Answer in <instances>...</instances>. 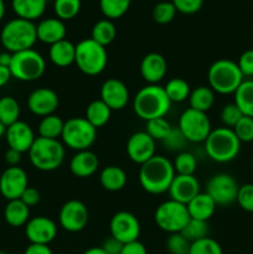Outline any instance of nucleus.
Here are the masks:
<instances>
[{
    "mask_svg": "<svg viewBox=\"0 0 253 254\" xmlns=\"http://www.w3.org/2000/svg\"><path fill=\"white\" fill-rule=\"evenodd\" d=\"M5 130H6V127H5L4 124H2L1 122H0V139H1L2 136L5 135Z\"/></svg>",
    "mask_w": 253,
    "mask_h": 254,
    "instance_id": "e2e57ef3",
    "label": "nucleus"
},
{
    "mask_svg": "<svg viewBox=\"0 0 253 254\" xmlns=\"http://www.w3.org/2000/svg\"><path fill=\"white\" fill-rule=\"evenodd\" d=\"M171 129H173V127L166 121L165 117L150 119L145 124V133L155 141H163L169 135Z\"/></svg>",
    "mask_w": 253,
    "mask_h": 254,
    "instance_id": "a19ab883",
    "label": "nucleus"
},
{
    "mask_svg": "<svg viewBox=\"0 0 253 254\" xmlns=\"http://www.w3.org/2000/svg\"><path fill=\"white\" fill-rule=\"evenodd\" d=\"M10 72L14 78L21 82H34L44 76L46 61L36 50L29 49L12 54Z\"/></svg>",
    "mask_w": 253,
    "mask_h": 254,
    "instance_id": "6e6552de",
    "label": "nucleus"
},
{
    "mask_svg": "<svg viewBox=\"0 0 253 254\" xmlns=\"http://www.w3.org/2000/svg\"><path fill=\"white\" fill-rule=\"evenodd\" d=\"M111 116L112 109L109 108L102 99H96V101H92L91 103L87 106L86 117H84V118H86L94 128L98 129L108 123L109 119H111Z\"/></svg>",
    "mask_w": 253,
    "mask_h": 254,
    "instance_id": "7c9ffc66",
    "label": "nucleus"
},
{
    "mask_svg": "<svg viewBox=\"0 0 253 254\" xmlns=\"http://www.w3.org/2000/svg\"><path fill=\"white\" fill-rule=\"evenodd\" d=\"M154 221L161 231L171 235V233L181 232L186 223L190 221V216L186 205L176 202L170 198L156 207Z\"/></svg>",
    "mask_w": 253,
    "mask_h": 254,
    "instance_id": "9d476101",
    "label": "nucleus"
},
{
    "mask_svg": "<svg viewBox=\"0 0 253 254\" xmlns=\"http://www.w3.org/2000/svg\"><path fill=\"white\" fill-rule=\"evenodd\" d=\"M112 111H122L129 102V89L123 81L108 78L101 87V98Z\"/></svg>",
    "mask_w": 253,
    "mask_h": 254,
    "instance_id": "6ab92c4d",
    "label": "nucleus"
},
{
    "mask_svg": "<svg viewBox=\"0 0 253 254\" xmlns=\"http://www.w3.org/2000/svg\"><path fill=\"white\" fill-rule=\"evenodd\" d=\"M89 212L82 201L69 200L62 205L59 212V223L64 231L69 233L81 232L87 227Z\"/></svg>",
    "mask_w": 253,
    "mask_h": 254,
    "instance_id": "ddd939ff",
    "label": "nucleus"
},
{
    "mask_svg": "<svg viewBox=\"0 0 253 254\" xmlns=\"http://www.w3.org/2000/svg\"><path fill=\"white\" fill-rule=\"evenodd\" d=\"M24 254H54V252H52L49 246L31 245L30 243L26 247V250H25Z\"/></svg>",
    "mask_w": 253,
    "mask_h": 254,
    "instance_id": "4d7b16f0",
    "label": "nucleus"
},
{
    "mask_svg": "<svg viewBox=\"0 0 253 254\" xmlns=\"http://www.w3.org/2000/svg\"><path fill=\"white\" fill-rule=\"evenodd\" d=\"M123 243L119 242L118 240H116V238H113L111 236V237L106 238L103 241L101 247L107 254H121L122 250H123Z\"/></svg>",
    "mask_w": 253,
    "mask_h": 254,
    "instance_id": "864d4df0",
    "label": "nucleus"
},
{
    "mask_svg": "<svg viewBox=\"0 0 253 254\" xmlns=\"http://www.w3.org/2000/svg\"><path fill=\"white\" fill-rule=\"evenodd\" d=\"M208 232H210V228H208V223L206 221H198L190 218V221L186 223V226L180 233L189 242L192 243L195 241L208 237Z\"/></svg>",
    "mask_w": 253,
    "mask_h": 254,
    "instance_id": "58836bf2",
    "label": "nucleus"
},
{
    "mask_svg": "<svg viewBox=\"0 0 253 254\" xmlns=\"http://www.w3.org/2000/svg\"><path fill=\"white\" fill-rule=\"evenodd\" d=\"M188 143V139L185 138V135L181 133V130L178 127L171 129L169 135L163 140L164 146H165L169 151H180V153L184 150V148H185Z\"/></svg>",
    "mask_w": 253,
    "mask_h": 254,
    "instance_id": "49530a36",
    "label": "nucleus"
},
{
    "mask_svg": "<svg viewBox=\"0 0 253 254\" xmlns=\"http://www.w3.org/2000/svg\"><path fill=\"white\" fill-rule=\"evenodd\" d=\"M205 0H171L174 6L179 12L186 15H191L197 12L202 7Z\"/></svg>",
    "mask_w": 253,
    "mask_h": 254,
    "instance_id": "8fccbe9b",
    "label": "nucleus"
},
{
    "mask_svg": "<svg viewBox=\"0 0 253 254\" xmlns=\"http://www.w3.org/2000/svg\"><path fill=\"white\" fill-rule=\"evenodd\" d=\"M62 143L74 151L89 150L97 139V129L82 117H73L64 122Z\"/></svg>",
    "mask_w": 253,
    "mask_h": 254,
    "instance_id": "1a4fd4ad",
    "label": "nucleus"
},
{
    "mask_svg": "<svg viewBox=\"0 0 253 254\" xmlns=\"http://www.w3.org/2000/svg\"><path fill=\"white\" fill-rule=\"evenodd\" d=\"M131 0H99V7L106 19H119L128 11Z\"/></svg>",
    "mask_w": 253,
    "mask_h": 254,
    "instance_id": "e433bc0d",
    "label": "nucleus"
},
{
    "mask_svg": "<svg viewBox=\"0 0 253 254\" xmlns=\"http://www.w3.org/2000/svg\"><path fill=\"white\" fill-rule=\"evenodd\" d=\"M99 168V159L93 151H76L69 161V170L76 178L87 179L96 174Z\"/></svg>",
    "mask_w": 253,
    "mask_h": 254,
    "instance_id": "5701e85b",
    "label": "nucleus"
},
{
    "mask_svg": "<svg viewBox=\"0 0 253 254\" xmlns=\"http://www.w3.org/2000/svg\"><path fill=\"white\" fill-rule=\"evenodd\" d=\"M166 92V96L170 99L171 103H181L189 99L191 88L188 82L181 77H175L168 81V83L164 87Z\"/></svg>",
    "mask_w": 253,
    "mask_h": 254,
    "instance_id": "f704fd0d",
    "label": "nucleus"
},
{
    "mask_svg": "<svg viewBox=\"0 0 253 254\" xmlns=\"http://www.w3.org/2000/svg\"><path fill=\"white\" fill-rule=\"evenodd\" d=\"M168 192L171 200L188 205L200 193V183L195 175H175Z\"/></svg>",
    "mask_w": 253,
    "mask_h": 254,
    "instance_id": "412c9836",
    "label": "nucleus"
},
{
    "mask_svg": "<svg viewBox=\"0 0 253 254\" xmlns=\"http://www.w3.org/2000/svg\"><path fill=\"white\" fill-rule=\"evenodd\" d=\"M243 77H253V50H246L237 61Z\"/></svg>",
    "mask_w": 253,
    "mask_h": 254,
    "instance_id": "3c124183",
    "label": "nucleus"
},
{
    "mask_svg": "<svg viewBox=\"0 0 253 254\" xmlns=\"http://www.w3.org/2000/svg\"><path fill=\"white\" fill-rule=\"evenodd\" d=\"M64 122L56 114L44 117L39 124V136L47 139L61 138Z\"/></svg>",
    "mask_w": 253,
    "mask_h": 254,
    "instance_id": "c9c22d12",
    "label": "nucleus"
},
{
    "mask_svg": "<svg viewBox=\"0 0 253 254\" xmlns=\"http://www.w3.org/2000/svg\"><path fill=\"white\" fill-rule=\"evenodd\" d=\"M109 231L112 237L126 245L139 240L141 227L135 215L128 211H119L111 218Z\"/></svg>",
    "mask_w": 253,
    "mask_h": 254,
    "instance_id": "4468645a",
    "label": "nucleus"
},
{
    "mask_svg": "<svg viewBox=\"0 0 253 254\" xmlns=\"http://www.w3.org/2000/svg\"><path fill=\"white\" fill-rule=\"evenodd\" d=\"M178 128L185 135L189 143H205L212 130L207 114L195 111L190 107L181 113Z\"/></svg>",
    "mask_w": 253,
    "mask_h": 254,
    "instance_id": "9b49d317",
    "label": "nucleus"
},
{
    "mask_svg": "<svg viewBox=\"0 0 253 254\" xmlns=\"http://www.w3.org/2000/svg\"><path fill=\"white\" fill-rule=\"evenodd\" d=\"M11 57H12V54H10V52L7 51L0 54V64L5 67H9L10 62H11Z\"/></svg>",
    "mask_w": 253,
    "mask_h": 254,
    "instance_id": "bf43d9fd",
    "label": "nucleus"
},
{
    "mask_svg": "<svg viewBox=\"0 0 253 254\" xmlns=\"http://www.w3.org/2000/svg\"><path fill=\"white\" fill-rule=\"evenodd\" d=\"M208 87L215 93L233 94L241 86L245 77L238 68L237 62L227 59H220L213 62L207 72Z\"/></svg>",
    "mask_w": 253,
    "mask_h": 254,
    "instance_id": "20e7f679",
    "label": "nucleus"
},
{
    "mask_svg": "<svg viewBox=\"0 0 253 254\" xmlns=\"http://www.w3.org/2000/svg\"><path fill=\"white\" fill-rule=\"evenodd\" d=\"M46 1H49V0H46Z\"/></svg>",
    "mask_w": 253,
    "mask_h": 254,
    "instance_id": "338daca9",
    "label": "nucleus"
},
{
    "mask_svg": "<svg viewBox=\"0 0 253 254\" xmlns=\"http://www.w3.org/2000/svg\"><path fill=\"white\" fill-rule=\"evenodd\" d=\"M233 131L241 143L253 141V118L243 116L238 121V123L233 127Z\"/></svg>",
    "mask_w": 253,
    "mask_h": 254,
    "instance_id": "a18cd8bd",
    "label": "nucleus"
},
{
    "mask_svg": "<svg viewBox=\"0 0 253 254\" xmlns=\"http://www.w3.org/2000/svg\"><path fill=\"white\" fill-rule=\"evenodd\" d=\"M189 254H223V252L217 241L211 237H205L191 243Z\"/></svg>",
    "mask_w": 253,
    "mask_h": 254,
    "instance_id": "37998d69",
    "label": "nucleus"
},
{
    "mask_svg": "<svg viewBox=\"0 0 253 254\" xmlns=\"http://www.w3.org/2000/svg\"><path fill=\"white\" fill-rule=\"evenodd\" d=\"M236 201L242 210L253 213V184L240 186Z\"/></svg>",
    "mask_w": 253,
    "mask_h": 254,
    "instance_id": "09e8293b",
    "label": "nucleus"
},
{
    "mask_svg": "<svg viewBox=\"0 0 253 254\" xmlns=\"http://www.w3.org/2000/svg\"><path fill=\"white\" fill-rule=\"evenodd\" d=\"M12 10L20 19L34 20L40 19L46 10V0H12Z\"/></svg>",
    "mask_w": 253,
    "mask_h": 254,
    "instance_id": "bb28decb",
    "label": "nucleus"
},
{
    "mask_svg": "<svg viewBox=\"0 0 253 254\" xmlns=\"http://www.w3.org/2000/svg\"><path fill=\"white\" fill-rule=\"evenodd\" d=\"M21 153L9 148L5 153V161L9 166H19L20 161H21Z\"/></svg>",
    "mask_w": 253,
    "mask_h": 254,
    "instance_id": "6e6d98bb",
    "label": "nucleus"
},
{
    "mask_svg": "<svg viewBox=\"0 0 253 254\" xmlns=\"http://www.w3.org/2000/svg\"><path fill=\"white\" fill-rule=\"evenodd\" d=\"M171 104L164 87L159 84L141 87L133 99L134 113L145 122L165 117L170 111Z\"/></svg>",
    "mask_w": 253,
    "mask_h": 254,
    "instance_id": "f03ea898",
    "label": "nucleus"
},
{
    "mask_svg": "<svg viewBox=\"0 0 253 254\" xmlns=\"http://www.w3.org/2000/svg\"><path fill=\"white\" fill-rule=\"evenodd\" d=\"M252 169H253V159H252Z\"/></svg>",
    "mask_w": 253,
    "mask_h": 254,
    "instance_id": "69168bd1",
    "label": "nucleus"
},
{
    "mask_svg": "<svg viewBox=\"0 0 253 254\" xmlns=\"http://www.w3.org/2000/svg\"><path fill=\"white\" fill-rule=\"evenodd\" d=\"M74 57H76V45L68 40H61L50 46L49 59L55 66L62 68L71 66L72 64H74Z\"/></svg>",
    "mask_w": 253,
    "mask_h": 254,
    "instance_id": "a878e982",
    "label": "nucleus"
},
{
    "mask_svg": "<svg viewBox=\"0 0 253 254\" xmlns=\"http://www.w3.org/2000/svg\"><path fill=\"white\" fill-rule=\"evenodd\" d=\"M166 72H168V62L163 55L158 52H150L141 60V78L148 84H158L166 76Z\"/></svg>",
    "mask_w": 253,
    "mask_h": 254,
    "instance_id": "4be33fe9",
    "label": "nucleus"
},
{
    "mask_svg": "<svg viewBox=\"0 0 253 254\" xmlns=\"http://www.w3.org/2000/svg\"><path fill=\"white\" fill-rule=\"evenodd\" d=\"M242 117V112L240 111V108H238L235 103L226 104V106H223V108L221 109L220 118L221 122L223 123V127H226V128L233 129V127L238 123V121H240Z\"/></svg>",
    "mask_w": 253,
    "mask_h": 254,
    "instance_id": "de8ad7c7",
    "label": "nucleus"
},
{
    "mask_svg": "<svg viewBox=\"0 0 253 254\" xmlns=\"http://www.w3.org/2000/svg\"><path fill=\"white\" fill-rule=\"evenodd\" d=\"M25 236L31 245L49 246L57 236V225L46 216H36L25 225Z\"/></svg>",
    "mask_w": 253,
    "mask_h": 254,
    "instance_id": "dca6fc26",
    "label": "nucleus"
},
{
    "mask_svg": "<svg viewBox=\"0 0 253 254\" xmlns=\"http://www.w3.org/2000/svg\"><path fill=\"white\" fill-rule=\"evenodd\" d=\"M5 139L10 149L24 154L30 150L36 136L26 122L17 121L16 123L7 127L5 130Z\"/></svg>",
    "mask_w": 253,
    "mask_h": 254,
    "instance_id": "aec40b11",
    "label": "nucleus"
},
{
    "mask_svg": "<svg viewBox=\"0 0 253 254\" xmlns=\"http://www.w3.org/2000/svg\"><path fill=\"white\" fill-rule=\"evenodd\" d=\"M11 77L12 76L9 67H5L0 64V87H4L11 79Z\"/></svg>",
    "mask_w": 253,
    "mask_h": 254,
    "instance_id": "13d9d810",
    "label": "nucleus"
},
{
    "mask_svg": "<svg viewBox=\"0 0 253 254\" xmlns=\"http://www.w3.org/2000/svg\"><path fill=\"white\" fill-rule=\"evenodd\" d=\"M0 41L10 54L32 49L37 41L36 25L20 17L10 20L0 32Z\"/></svg>",
    "mask_w": 253,
    "mask_h": 254,
    "instance_id": "7ed1b4c3",
    "label": "nucleus"
},
{
    "mask_svg": "<svg viewBox=\"0 0 253 254\" xmlns=\"http://www.w3.org/2000/svg\"><path fill=\"white\" fill-rule=\"evenodd\" d=\"M59 94L51 88L40 87L32 91L27 97V108L32 114L37 117L51 116L59 108Z\"/></svg>",
    "mask_w": 253,
    "mask_h": 254,
    "instance_id": "f3484780",
    "label": "nucleus"
},
{
    "mask_svg": "<svg viewBox=\"0 0 253 254\" xmlns=\"http://www.w3.org/2000/svg\"><path fill=\"white\" fill-rule=\"evenodd\" d=\"M82 0H54V10L60 20H71L78 15Z\"/></svg>",
    "mask_w": 253,
    "mask_h": 254,
    "instance_id": "ea45409f",
    "label": "nucleus"
},
{
    "mask_svg": "<svg viewBox=\"0 0 253 254\" xmlns=\"http://www.w3.org/2000/svg\"><path fill=\"white\" fill-rule=\"evenodd\" d=\"M20 104L14 97L4 96L0 98V122L6 128L20 121Z\"/></svg>",
    "mask_w": 253,
    "mask_h": 254,
    "instance_id": "72a5a7b5",
    "label": "nucleus"
},
{
    "mask_svg": "<svg viewBox=\"0 0 253 254\" xmlns=\"http://www.w3.org/2000/svg\"><path fill=\"white\" fill-rule=\"evenodd\" d=\"M66 25L59 17H47L36 25L37 40L50 46L66 39Z\"/></svg>",
    "mask_w": 253,
    "mask_h": 254,
    "instance_id": "b1692460",
    "label": "nucleus"
},
{
    "mask_svg": "<svg viewBox=\"0 0 253 254\" xmlns=\"http://www.w3.org/2000/svg\"><path fill=\"white\" fill-rule=\"evenodd\" d=\"M117 36V29L113 21L109 19H102L97 21L92 27L91 39L94 40L97 44L107 47L114 41Z\"/></svg>",
    "mask_w": 253,
    "mask_h": 254,
    "instance_id": "473e14b6",
    "label": "nucleus"
},
{
    "mask_svg": "<svg viewBox=\"0 0 253 254\" xmlns=\"http://www.w3.org/2000/svg\"><path fill=\"white\" fill-rule=\"evenodd\" d=\"M237 181L230 174H216L208 180L206 193L215 201L217 206H228L236 202L238 193Z\"/></svg>",
    "mask_w": 253,
    "mask_h": 254,
    "instance_id": "f8f14e48",
    "label": "nucleus"
},
{
    "mask_svg": "<svg viewBox=\"0 0 253 254\" xmlns=\"http://www.w3.org/2000/svg\"><path fill=\"white\" fill-rule=\"evenodd\" d=\"M20 200H21L27 207H34V206H36L37 203L40 202V200H41V195H40V192L36 190V189L30 188L29 186V188H26V190L22 192Z\"/></svg>",
    "mask_w": 253,
    "mask_h": 254,
    "instance_id": "603ef678",
    "label": "nucleus"
},
{
    "mask_svg": "<svg viewBox=\"0 0 253 254\" xmlns=\"http://www.w3.org/2000/svg\"><path fill=\"white\" fill-rule=\"evenodd\" d=\"M176 7L174 6V4L171 1H160L153 7V19L154 21L158 22L160 25H166L169 22H171L175 17Z\"/></svg>",
    "mask_w": 253,
    "mask_h": 254,
    "instance_id": "79ce46f5",
    "label": "nucleus"
},
{
    "mask_svg": "<svg viewBox=\"0 0 253 254\" xmlns=\"http://www.w3.org/2000/svg\"><path fill=\"white\" fill-rule=\"evenodd\" d=\"M83 254H107V253L102 250V247H92V248H88L87 251H84Z\"/></svg>",
    "mask_w": 253,
    "mask_h": 254,
    "instance_id": "052dcab7",
    "label": "nucleus"
},
{
    "mask_svg": "<svg viewBox=\"0 0 253 254\" xmlns=\"http://www.w3.org/2000/svg\"><path fill=\"white\" fill-rule=\"evenodd\" d=\"M233 94V103L240 108L243 116L253 118V79H245Z\"/></svg>",
    "mask_w": 253,
    "mask_h": 254,
    "instance_id": "2f4dec72",
    "label": "nucleus"
},
{
    "mask_svg": "<svg viewBox=\"0 0 253 254\" xmlns=\"http://www.w3.org/2000/svg\"><path fill=\"white\" fill-rule=\"evenodd\" d=\"M176 175H193L197 169V160L193 154L189 151H181L173 161Z\"/></svg>",
    "mask_w": 253,
    "mask_h": 254,
    "instance_id": "4c0bfd02",
    "label": "nucleus"
},
{
    "mask_svg": "<svg viewBox=\"0 0 253 254\" xmlns=\"http://www.w3.org/2000/svg\"><path fill=\"white\" fill-rule=\"evenodd\" d=\"M215 103V92L208 86H198L190 92L189 104L190 108L206 113Z\"/></svg>",
    "mask_w": 253,
    "mask_h": 254,
    "instance_id": "c756f323",
    "label": "nucleus"
},
{
    "mask_svg": "<svg viewBox=\"0 0 253 254\" xmlns=\"http://www.w3.org/2000/svg\"><path fill=\"white\" fill-rule=\"evenodd\" d=\"M173 163L163 155H154L150 160L140 165L139 184L150 195H161L169 191L175 178Z\"/></svg>",
    "mask_w": 253,
    "mask_h": 254,
    "instance_id": "f257e3e1",
    "label": "nucleus"
},
{
    "mask_svg": "<svg viewBox=\"0 0 253 254\" xmlns=\"http://www.w3.org/2000/svg\"><path fill=\"white\" fill-rule=\"evenodd\" d=\"M29 188L26 171L20 166H9L0 175V193L7 201L17 200Z\"/></svg>",
    "mask_w": 253,
    "mask_h": 254,
    "instance_id": "2eb2a0df",
    "label": "nucleus"
},
{
    "mask_svg": "<svg viewBox=\"0 0 253 254\" xmlns=\"http://www.w3.org/2000/svg\"><path fill=\"white\" fill-rule=\"evenodd\" d=\"M155 143L153 138L144 131H136L129 136L126 141V155L133 163L138 165H143L148 160H150L155 154Z\"/></svg>",
    "mask_w": 253,
    "mask_h": 254,
    "instance_id": "a211bd4d",
    "label": "nucleus"
},
{
    "mask_svg": "<svg viewBox=\"0 0 253 254\" xmlns=\"http://www.w3.org/2000/svg\"><path fill=\"white\" fill-rule=\"evenodd\" d=\"M241 150V141L231 128L220 127L212 129L205 140V151L215 163H230L237 158Z\"/></svg>",
    "mask_w": 253,
    "mask_h": 254,
    "instance_id": "39448f33",
    "label": "nucleus"
},
{
    "mask_svg": "<svg viewBox=\"0 0 253 254\" xmlns=\"http://www.w3.org/2000/svg\"><path fill=\"white\" fill-rule=\"evenodd\" d=\"M99 183L104 190L117 192L123 190L124 186L126 185V174L121 166H106L99 174Z\"/></svg>",
    "mask_w": 253,
    "mask_h": 254,
    "instance_id": "cd10ccee",
    "label": "nucleus"
},
{
    "mask_svg": "<svg viewBox=\"0 0 253 254\" xmlns=\"http://www.w3.org/2000/svg\"><path fill=\"white\" fill-rule=\"evenodd\" d=\"M5 15V2L4 0H0V21H1V19L4 17Z\"/></svg>",
    "mask_w": 253,
    "mask_h": 254,
    "instance_id": "680f3d73",
    "label": "nucleus"
},
{
    "mask_svg": "<svg viewBox=\"0 0 253 254\" xmlns=\"http://www.w3.org/2000/svg\"><path fill=\"white\" fill-rule=\"evenodd\" d=\"M121 254H148V251H146L145 246L138 240L124 245Z\"/></svg>",
    "mask_w": 253,
    "mask_h": 254,
    "instance_id": "5fc2aeb1",
    "label": "nucleus"
},
{
    "mask_svg": "<svg viewBox=\"0 0 253 254\" xmlns=\"http://www.w3.org/2000/svg\"><path fill=\"white\" fill-rule=\"evenodd\" d=\"M186 207H188L190 218L207 222L215 213L217 205L210 197V195H207L206 192H200L186 205Z\"/></svg>",
    "mask_w": 253,
    "mask_h": 254,
    "instance_id": "393cba45",
    "label": "nucleus"
},
{
    "mask_svg": "<svg viewBox=\"0 0 253 254\" xmlns=\"http://www.w3.org/2000/svg\"><path fill=\"white\" fill-rule=\"evenodd\" d=\"M74 64L82 73L87 76H98L108 64V54L106 47L97 44L94 40L83 39L76 45Z\"/></svg>",
    "mask_w": 253,
    "mask_h": 254,
    "instance_id": "0eeeda50",
    "label": "nucleus"
},
{
    "mask_svg": "<svg viewBox=\"0 0 253 254\" xmlns=\"http://www.w3.org/2000/svg\"><path fill=\"white\" fill-rule=\"evenodd\" d=\"M0 254H9V253H6V252H2V251H0Z\"/></svg>",
    "mask_w": 253,
    "mask_h": 254,
    "instance_id": "0e129e2a",
    "label": "nucleus"
},
{
    "mask_svg": "<svg viewBox=\"0 0 253 254\" xmlns=\"http://www.w3.org/2000/svg\"><path fill=\"white\" fill-rule=\"evenodd\" d=\"M31 165L40 171H55L63 164L64 145L59 139L37 136L27 151Z\"/></svg>",
    "mask_w": 253,
    "mask_h": 254,
    "instance_id": "423d86ee",
    "label": "nucleus"
},
{
    "mask_svg": "<svg viewBox=\"0 0 253 254\" xmlns=\"http://www.w3.org/2000/svg\"><path fill=\"white\" fill-rule=\"evenodd\" d=\"M191 242H189L180 232L171 233L166 240V250L170 254H189Z\"/></svg>",
    "mask_w": 253,
    "mask_h": 254,
    "instance_id": "c03bdc74",
    "label": "nucleus"
},
{
    "mask_svg": "<svg viewBox=\"0 0 253 254\" xmlns=\"http://www.w3.org/2000/svg\"><path fill=\"white\" fill-rule=\"evenodd\" d=\"M4 220L11 227H22L30 220V207H27L20 198L7 201L4 208Z\"/></svg>",
    "mask_w": 253,
    "mask_h": 254,
    "instance_id": "c85d7f7f",
    "label": "nucleus"
}]
</instances>
